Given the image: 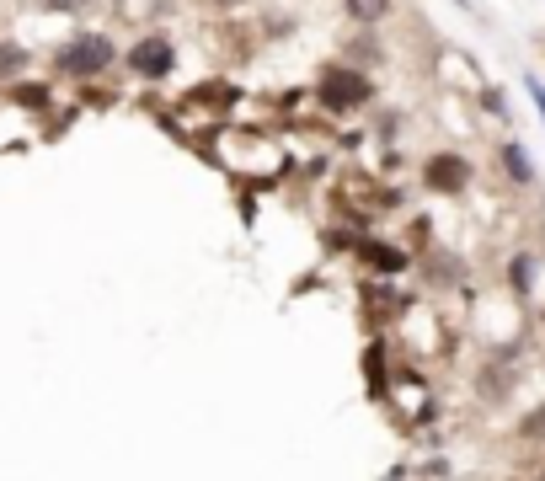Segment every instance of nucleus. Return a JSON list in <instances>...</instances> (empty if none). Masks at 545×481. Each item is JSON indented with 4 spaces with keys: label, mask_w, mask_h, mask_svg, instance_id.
I'll use <instances>...</instances> for the list:
<instances>
[{
    "label": "nucleus",
    "mask_w": 545,
    "mask_h": 481,
    "mask_svg": "<svg viewBox=\"0 0 545 481\" xmlns=\"http://www.w3.org/2000/svg\"><path fill=\"white\" fill-rule=\"evenodd\" d=\"M113 59H118V43L107 33H75L70 43L54 49V75H65V81H97V75L113 70Z\"/></svg>",
    "instance_id": "f257e3e1"
},
{
    "label": "nucleus",
    "mask_w": 545,
    "mask_h": 481,
    "mask_svg": "<svg viewBox=\"0 0 545 481\" xmlns=\"http://www.w3.org/2000/svg\"><path fill=\"white\" fill-rule=\"evenodd\" d=\"M316 102L326 107V113H358V107L375 102V81L342 59V65H326L316 75Z\"/></svg>",
    "instance_id": "f03ea898"
},
{
    "label": "nucleus",
    "mask_w": 545,
    "mask_h": 481,
    "mask_svg": "<svg viewBox=\"0 0 545 481\" xmlns=\"http://www.w3.org/2000/svg\"><path fill=\"white\" fill-rule=\"evenodd\" d=\"M123 65H129L134 81H171V70H177V43H171L166 33H145L139 43H129V54H123Z\"/></svg>",
    "instance_id": "7ed1b4c3"
},
{
    "label": "nucleus",
    "mask_w": 545,
    "mask_h": 481,
    "mask_svg": "<svg viewBox=\"0 0 545 481\" xmlns=\"http://www.w3.org/2000/svg\"><path fill=\"white\" fill-rule=\"evenodd\" d=\"M423 188L439 193V198H460L471 188V161L460 150H433L423 161Z\"/></svg>",
    "instance_id": "20e7f679"
},
{
    "label": "nucleus",
    "mask_w": 545,
    "mask_h": 481,
    "mask_svg": "<svg viewBox=\"0 0 545 481\" xmlns=\"http://www.w3.org/2000/svg\"><path fill=\"white\" fill-rule=\"evenodd\" d=\"M358 257H364L375 273H401L407 268V252H401V246H385V241H358Z\"/></svg>",
    "instance_id": "39448f33"
},
{
    "label": "nucleus",
    "mask_w": 545,
    "mask_h": 481,
    "mask_svg": "<svg viewBox=\"0 0 545 481\" xmlns=\"http://www.w3.org/2000/svg\"><path fill=\"white\" fill-rule=\"evenodd\" d=\"M497 161H503V172L519 182V188H535V161H529L524 145H513V139H508V145L497 150Z\"/></svg>",
    "instance_id": "423d86ee"
},
{
    "label": "nucleus",
    "mask_w": 545,
    "mask_h": 481,
    "mask_svg": "<svg viewBox=\"0 0 545 481\" xmlns=\"http://www.w3.org/2000/svg\"><path fill=\"white\" fill-rule=\"evenodd\" d=\"M364 380H369V396H385L391 391V369H385V343H369L364 348Z\"/></svg>",
    "instance_id": "0eeeda50"
},
{
    "label": "nucleus",
    "mask_w": 545,
    "mask_h": 481,
    "mask_svg": "<svg viewBox=\"0 0 545 481\" xmlns=\"http://www.w3.org/2000/svg\"><path fill=\"white\" fill-rule=\"evenodd\" d=\"M342 17L358 22V27H375L391 17V0H342Z\"/></svg>",
    "instance_id": "6e6552de"
},
{
    "label": "nucleus",
    "mask_w": 545,
    "mask_h": 481,
    "mask_svg": "<svg viewBox=\"0 0 545 481\" xmlns=\"http://www.w3.org/2000/svg\"><path fill=\"white\" fill-rule=\"evenodd\" d=\"M529 278H535V257H529V252H519V257L508 262V284H513V294H519V300L529 294Z\"/></svg>",
    "instance_id": "1a4fd4ad"
},
{
    "label": "nucleus",
    "mask_w": 545,
    "mask_h": 481,
    "mask_svg": "<svg viewBox=\"0 0 545 481\" xmlns=\"http://www.w3.org/2000/svg\"><path fill=\"white\" fill-rule=\"evenodd\" d=\"M6 97L17 102V107H49V86H38V81H27V86H6Z\"/></svg>",
    "instance_id": "9d476101"
},
{
    "label": "nucleus",
    "mask_w": 545,
    "mask_h": 481,
    "mask_svg": "<svg viewBox=\"0 0 545 481\" xmlns=\"http://www.w3.org/2000/svg\"><path fill=\"white\" fill-rule=\"evenodd\" d=\"M513 433H519L524 444H545V407L524 412V417H519V428H513Z\"/></svg>",
    "instance_id": "9b49d317"
},
{
    "label": "nucleus",
    "mask_w": 545,
    "mask_h": 481,
    "mask_svg": "<svg viewBox=\"0 0 545 481\" xmlns=\"http://www.w3.org/2000/svg\"><path fill=\"white\" fill-rule=\"evenodd\" d=\"M17 65H27V49H17V43H0V75L17 70Z\"/></svg>",
    "instance_id": "f8f14e48"
},
{
    "label": "nucleus",
    "mask_w": 545,
    "mask_h": 481,
    "mask_svg": "<svg viewBox=\"0 0 545 481\" xmlns=\"http://www.w3.org/2000/svg\"><path fill=\"white\" fill-rule=\"evenodd\" d=\"M348 246H358V236H348V230H326V252H348Z\"/></svg>",
    "instance_id": "ddd939ff"
},
{
    "label": "nucleus",
    "mask_w": 545,
    "mask_h": 481,
    "mask_svg": "<svg viewBox=\"0 0 545 481\" xmlns=\"http://www.w3.org/2000/svg\"><path fill=\"white\" fill-rule=\"evenodd\" d=\"M481 102H487V113H492V118H508V102H503V91H487V97H481Z\"/></svg>",
    "instance_id": "4468645a"
},
{
    "label": "nucleus",
    "mask_w": 545,
    "mask_h": 481,
    "mask_svg": "<svg viewBox=\"0 0 545 481\" xmlns=\"http://www.w3.org/2000/svg\"><path fill=\"white\" fill-rule=\"evenodd\" d=\"M38 6H43V11H81L86 0H38Z\"/></svg>",
    "instance_id": "2eb2a0df"
},
{
    "label": "nucleus",
    "mask_w": 545,
    "mask_h": 481,
    "mask_svg": "<svg viewBox=\"0 0 545 481\" xmlns=\"http://www.w3.org/2000/svg\"><path fill=\"white\" fill-rule=\"evenodd\" d=\"M524 86H529V97H535V107H540V123H545V86L535 81V75H529V81H524Z\"/></svg>",
    "instance_id": "dca6fc26"
},
{
    "label": "nucleus",
    "mask_w": 545,
    "mask_h": 481,
    "mask_svg": "<svg viewBox=\"0 0 545 481\" xmlns=\"http://www.w3.org/2000/svg\"><path fill=\"white\" fill-rule=\"evenodd\" d=\"M214 6H246V0H214Z\"/></svg>",
    "instance_id": "f3484780"
},
{
    "label": "nucleus",
    "mask_w": 545,
    "mask_h": 481,
    "mask_svg": "<svg viewBox=\"0 0 545 481\" xmlns=\"http://www.w3.org/2000/svg\"><path fill=\"white\" fill-rule=\"evenodd\" d=\"M535 481H545V465H540V471H535Z\"/></svg>",
    "instance_id": "a211bd4d"
}]
</instances>
